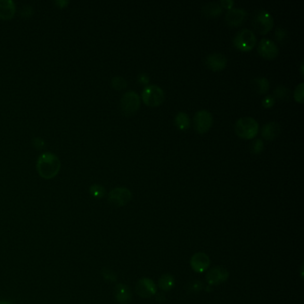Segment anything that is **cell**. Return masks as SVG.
<instances>
[{
    "instance_id": "6da1fadb",
    "label": "cell",
    "mask_w": 304,
    "mask_h": 304,
    "mask_svg": "<svg viewBox=\"0 0 304 304\" xmlns=\"http://www.w3.org/2000/svg\"><path fill=\"white\" fill-rule=\"evenodd\" d=\"M36 168L39 175L42 179L52 180L58 175L61 169V162L57 155L46 152L39 156Z\"/></svg>"
},
{
    "instance_id": "7a4b0ae2",
    "label": "cell",
    "mask_w": 304,
    "mask_h": 304,
    "mask_svg": "<svg viewBox=\"0 0 304 304\" xmlns=\"http://www.w3.org/2000/svg\"><path fill=\"white\" fill-rule=\"evenodd\" d=\"M235 131L241 139L253 140L259 132V123L252 117H243L235 124Z\"/></svg>"
},
{
    "instance_id": "3957f363",
    "label": "cell",
    "mask_w": 304,
    "mask_h": 304,
    "mask_svg": "<svg viewBox=\"0 0 304 304\" xmlns=\"http://www.w3.org/2000/svg\"><path fill=\"white\" fill-rule=\"evenodd\" d=\"M233 45L238 50L249 52L253 50L256 45V37L253 31L243 29L238 31L233 40Z\"/></svg>"
},
{
    "instance_id": "277c9868",
    "label": "cell",
    "mask_w": 304,
    "mask_h": 304,
    "mask_svg": "<svg viewBox=\"0 0 304 304\" xmlns=\"http://www.w3.org/2000/svg\"><path fill=\"white\" fill-rule=\"evenodd\" d=\"M142 100L147 106L156 107L163 103L164 91L157 85H147L142 91Z\"/></svg>"
},
{
    "instance_id": "5b68a950",
    "label": "cell",
    "mask_w": 304,
    "mask_h": 304,
    "mask_svg": "<svg viewBox=\"0 0 304 304\" xmlns=\"http://www.w3.org/2000/svg\"><path fill=\"white\" fill-rule=\"evenodd\" d=\"M274 26V19L270 13L267 10L261 9L258 11L253 17V27L259 34L265 35L271 31Z\"/></svg>"
},
{
    "instance_id": "8992f818",
    "label": "cell",
    "mask_w": 304,
    "mask_h": 304,
    "mask_svg": "<svg viewBox=\"0 0 304 304\" xmlns=\"http://www.w3.org/2000/svg\"><path fill=\"white\" fill-rule=\"evenodd\" d=\"M140 107V97L135 91H127L121 99V108L126 115L134 114Z\"/></svg>"
},
{
    "instance_id": "52a82bcc",
    "label": "cell",
    "mask_w": 304,
    "mask_h": 304,
    "mask_svg": "<svg viewBox=\"0 0 304 304\" xmlns=\"http://www.w3.org/2000/svg\"><path fill=\"white\" fill-rule=\"evenodd\" d=\"M132 198V194L127 187H116L108 194V202L114 206L127 205Z\"/></svg>"
},
{
    "instance_id": "ba28073f",
    "label": "cell",
    "mask_w": 304,
    "mask_h": 304,
    "mask_svg": "<svg viewBox=\"0 0 304 304\" xmlns=\"http://www.w3.org/2000/svg\"><path fill=\"white\" fill-rule=\"evenodd\" d=\"M213 123L211 113L207 110H200L194 116V124L196 131L200 134L206 133Z\"/></svg>"
},
{
    "instance_id": "9c48e42d",
    "label": "cell",
    "mask_w": 304,
    "mask_h": 304,
    "mask_svg": "<svg viewBox=\"0 0 304 304\" xmlns=\"http://www.w3.org/2000/svg\"><path fill=\"white\" fill-rule=\"evenodd\" d=\"M259 54L265 59H274L279 55V47L268 38H263L258 45Z\"/></svg>"
},
{
    "instance_id": "30bf717a",
    "label": "cell",
    "mask_w": 304,
    "mask_h": 304,
    "mask_svg": "<svg viewBox=\"0 0 304 304\" xmlns=\"http://www.w3.org/2000/svg\"><path fill=\"white\" fill-rule=\"evenodd\" d=\"M136 293L140 297L143 298H150L156 294V285L152 279H140L136 284Z\"/></svg>"
},
{
    "instance_id": "8fae6325",
    "label": "cell",
    "mask_w": 304,
    "mask_h": 304,
    "mask_svg": "<svg viewBox=\"0 0 304 304\" xmlns=\"http://www.w3.org/2000/svg\"><path fill=\"white\" fill-rule=\"evenodd\" d=\"M210 258L204 253H196L191 257V268L197 273H203L206 271L210 267Z\"/></svg>"
},
{
    "instance_id": "7c38bea8",
    "label": "cell",
    "mask_w": 304,
    "mask_h": 304,
    "mask_svg": "<svg viewBox=\"0 0 304 304\" xmlns=\"http://www.w3.org/2000/svg\"><path fill=\"white\" fill-rule=\"evenodd\" d=\"M229 278V273L226 268L222 267H216L211 269L207 273L206 281L211 285H218L226 282Z\"/></svg>"
},
{
    "instance_id": "4fadbf2b",
    "label": "cell",
    "mask_w": 304,
    "mask_h": 304,
    "mask_svg": "<svg viewBox=\"0 0 304 304\" xmlns=\"http://www.w3.org/2000/svg\"><path fill=\"white\" fill-rule=\"evenodd\" d=\"M227 57L221 53H213L205 59V64L213 72H221L227 66Z\"/></svg>"
},
{
    "instance_id": "5bb4252c",
    "label": "cell",
    "mask_w": 304,
    "mask_h": 304,
    "mask_svg": "<svg viewBox=\"0 0 304 304\" xmlns=\"http://www.w3.org/2000/svg\"><path fill=\"white\" fill-rule=\"evenodd\" d=\"M247 16V12L243 8H231L226 14V21L231 27L242 24Z\"/></svg>"
},
{
    "instance_id": "9a60e30c",
    "label": "cell",
    "mask_w": 304,
    "mask_h": 304,
    "mask_svg": "<svg viewBox=\"0 0 304 304\" xmlns=\"http://www.w3.org/2000/svg\"><path fill=\"white\" fill-rule=\"evenodd\" d=\"M16 12V3L13 0H0V19L11 20Z\"/></svg>"
},
{
    "instance_id": "2e32d148",
    "label": "cell",
    "mask_w": 304,
    "mask_h": 304,
    "mask_svg": "<svg viewBox=\"0 0 304 304\" xmlns=\"http://www.w3.org/2000/svg\"><path fill=\"white\" fill-rule=\"evenodd\" d=\"M281 132V127L276 122H270L265 124L262 129V137L264 140H274L279 137Z\"/></svg>"
},
{
    "instance_id": "e0dca14e",
    "label": "cell",
    "mask_w": 304,
    "mask_h": 304,
    "mask_svg": "<svg viewBox=\"0 0 304 304\" xmlns=\"http://www.w3.org/2000/svg\"><path fill=\"white\" fill-rule=\"evenodd\" d=\"M115 297L120 304H130L132 294L129 286L123 284H118L115 286Z\"/></svg>"
},
{
    "instance_id": "ac0fdd59",
    "label": "cell",
    "mask_w": 304,
    "mask_h": 304,
    "mask_svg": "<svg viewBox=\"0 0 304 304\" xmlns=\"http://www.w3.org/2000/svg\"><path fill=\"white\" fill-rule=\"evenodd\" d=\"M253 88L258 94H266L269 89V81L265 77L254 78L252 81Z\"/></svg>"
},
{
    "instance_id": "d6986e66",
    "label": "cell",
    "mask_w": 304,
    "mask_h": 304,
    "mask_svg": "<svg viewBox=\"0 0 304 304\" xmlns=\"http://www.w3.org/2000/svg\"><path fill=\"white\" fill-rule=\"evenodd\" d=\"M222 11H223V8L222 5H220V2L208 3L203 6V13L204 14V16H209V17L221 16Z\"/></svg>"
},
{
    "instance_id": "ffe728a7",
    "label": "cell",
    "mask_w": 304,
    "mask_h": 304,
    "mask_svg": "<svg viewBox=\"0 0 304 304\" xmlns=\"http://www.w3.org/2000/svg\"><path fill=\"white\" fill-rule=\"evenodd\" d=\"M176 127L181 130H186L190 127V118L185 112L178 113L175 117Z\"/></svg>"
},
{
    "instance_id": "44dd1931",
    "label": "cell",
    "mask_w": 304,
    "mask_h": 304,
    "mask_svg": "<svg viewBox=\"0 0 304 304\" xmlns=\"http://www.w3.org/2000/svg\"><path fill=\"white\" fill-rule=\"evenodd\" d=\"M158 285L162 291H170L174 286V278L170 274H164L159 279Z\"/></svg>"
},
{
    "instance_id": "7402d4cb",
    "label": "cell",
    "mask_w": 304,
    "mask_h": 304,
    "mask_svg": "<svg viewBox=\"0 0 304 304\" xmlns=\"http://www.w3.org/2000/svg\"><path fill=\"white\" fill-rule=\"evenodd\" d=\"M89 193L95 198L101 199L106 195V190L103 186H101L99 184H94L89 187Z\"/></svg>"
},
{
    "instance_id": "603a6c76",
    "label": "cell",
    "mask_w": 304,
    "mask_h": 304,
    "mask_svg": "<svg viewBox=\"0 0 304 304\" xmlns=\"http://www.w3.org/2000/svg\"><path fill=\"white\" fill-rule=\"evenodd\" d=\"M290 93H291L290 89L284 86H279L274 90L275 98H278L279 100H287L290 98Z\"/></svg>"
},
{
    "instance_id": "cb8c5ba5",
    "label": "cell",
    "mask_w": 304,
    "mask_h": 304,
    "mask_svg": "<svg viewBox=\"0 0 304 304\" xmlns=\"http://www.w3.org/2000/svg\"><path fill=\"white\" fill-rule=\"evenodd\" d=\"M127 85H128L127 81L121 76L114 77L111 81V86L116 90H122L124 88H127Z\"/></svg>"
},
{
    "instance_id": "d4e9b609",
    "label": "cell",
    "mask_w": 304,
    "mask_h": 304,
    "mask_svg": "<svg viewBox=\"0 0 304 304\" xmlns=\"http://www.w3.org/2000/svg\"><path fill=\"white\" fill-rule=\"evenodd\" d=\"M203 287H204V285H203V283L202 282L201 280H194V281L188 284L187 290L191 294H196V293L201 292Z\"/></svg>"
},
{
    "instance_id": "484cf974",
    "label": "cell",
    "mask_w": 304,
    "mask_h": 304,
    "mask_svg": "<svg viewBox=\"0 0 304 304\" xmlns=\"http://www.w3.org/2000/svg\"><path fill=\"white\" fill-rule=\"evenodd\" d=\"M304 83H300L297 86V88H295V91L294 93V98L296 102L300 103H304Z\"/></svg>"
},
{
    "instance_id": "4316f807",
    "label": "cell",
    "mask_w": 304,
    "mask_h": 304,
    "mask_svg": "<svg viewBox=\"0 0 304 304\" xmlns=\"http://www.w3.org/2000/svg\"><path fill=\"white\" fill-rule=\"evenodd\" d=\"M102 275H103V279L109 282H115L117 279L116 274L114 273L112 269L108 268H103L102 269Z\"/></svg>"
},
{
    "instance_id": "83f0119b",
    "label": "cell",
    "mask_w": 304,
    "mask_h": 304,
    "mask_svg": "<svg viewBox=\"0 0 304 304\" xmlns=\"http://www.w3.org/2000/svg\"><path fill=\"white\" fill-rule=\"evenodd\" d=\"M264 149V144H263V141L260 139L254 140L252 146H251V150H252V153L254 155H259L263 152Z\"/></svg>"
},
{
    "instance_id": "f1b7e54d",
    "label": "cell",
    "mask_w": 304,
    "mask_h": 304,
    "mask_svg": "<svg viewBox=\"0 0 304 304\" xmlns=\"http://www.w3.org/2000/svg\"><path fill=\"white\" fill-rule=\"evenodd\" d=\"M275 38L277 41L284 42L287 39V31L284 28L278 27L275 31Z\"/></svg>"
},
{
    "instance_id": "f546056e",
    "label": "cell",
    "mask_w": 304,
    "mask_h": 304,
    "mask_svg": "<svg viewBox=\"0 0 304 304\" xmlns=\"http://www.w3.org/2000/svg\"><path fill=\"white\" fill-rule=\"evenodd\" d=\"M32 145L34 146V148H36L38 150H42L43 148L46 147V142L45 140L40 138V137H35L33 140H32Z\"/></svg>"
},
{
    "instance_id": "4dcf8cb0",
    "label": "cell",
    "mask_w": 304,
    "mask_h": 304,
    "mask_svg": "<svg viewBox=\"0 0 304 304\" xmlns=\"http://www.w3.org/2000/svg\"><path fill=\"white\" fill-rule=\"evenodd\" d=\"M275 98H274L273 96H270V95H268L267 97H265V98H263V106L264 108H271L272 106H273L274 104H275Z\"/></svg>"
},
{
    "instance_id": "1f68e13d",
    "label": "cell",
    "mask_w": 304,
    "mask_h": 304,
    "mask_svg": "<svg viewBox=\"0 0 304 304\" xmlns=\"http://www.w3.org/2000/svg\"><path fill=\"white\" fill-rule=\"evenodd\" d=\"M138 81L142 85H148L149 84V76L146 73H141L138 77Z\"/></svg>"
},
{
    "instance_id": "d6a6232c",
    "label": "cell",
    "mask_w": 304,
    "mask_h": 304,
    "mask_svg": "<svg viewBox=\"0 0 304 304\" xmlns=\"http://www.w3.org/2000/svg\"><path fill=\"white\" fill-rule=\"evenodd\" d=\"M220 5H222V8L231 9L235 5V2L233 0H222L220 1Z\"/></svg>"
},
{
    "instance_id": "836d02e7",
    "label": "cell",
    "mask_w": 304,
    "mask_h": 304,
    "mask_svg": "<svg viewBox=\"0 0 304 304\" xmlns=\"http://www.w3.org/2000/svg\"><path fill=\"white\" fill-rule=\"evenodd\" d=\"M32 13H33L32 7L29 6V5L22 7L21 11V16H23V17H30V16H32Z\"/></svg>"
},
{
    "instance_id": "e575fe53",
    "label": "cell",
    "mask_w": 304,
    "mask_h": 304,
    "mask_svg": "<svg viewBox=\"0 0 304 304\" xmlns=\"http://www.w3.org/2000/svg\"><path fill=\"white\" fill-rule=\"evenodd\" d=\"M55 4L59 7V8H65L67 7V5L70 4V2L68 0H57L55 1Z\"/></svg>"
},
{
    "instance_id": "d590c367",
    "label": "cell",
    "mask_w": 304,
    "mask_h": 304,
    "mask_svg": "<svg viewBox=\"0 0 304 304\" xmlns=\"http://www.w3.org/2000/svg\"><path fill=\"white\" fill-rule=\"evenodd\" d=\"M156 300L158 301V302H160V303H162V302H164L165 301V295L162 294H157V296H156Z\"/></svg>"
},
{
    "instance_id": "8d00e7d4",
    "label": "cell",
    "mask_w": 304,
    "mask_h": 304,
    "mask_svg": "<svg viewBox=\"0 0 304 304\" xmlns=\"http://www.w3.org/2000/svg\"><path fill=\"white\" fill-rule=\"evenodd\" d=\"M301 74H302V76L304 77V63H302V64H301Z\"/></svg>"
},
{
    "instance_id": "74e56055",
    "label": "cell",
    "mask_w": 304,
    "mask_h": 304,
    "mask_svg": "<svg viewBox=\"0 0 304 304\" xmlns=\"http://www.w3.org/2000/svg\"><path fill=\"white\" fill-rule=\"evenodd\" d=\"M0 304H7V303H0Z\"/></svg>"
}]
</instances>
